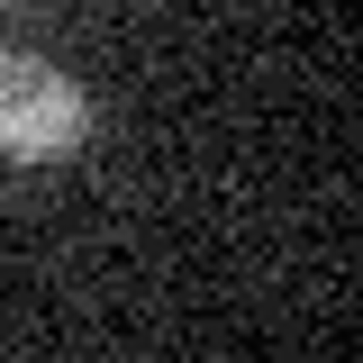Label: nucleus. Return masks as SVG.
I'll return each instance as SVG.
<instances>
[{
	"mask_svg": "<svg viewBox=\"0 0 363 363\" xmlns=\"http://www.w3.org/2000/svg\"><path fill=\"white\" fill-rule=\"evenodd\" d=\"M82 91L37 55H0V155L9 164H64L82 145Z\"/></svg>",
	"mask_w": 363,
	"mask_h": 363,
	"instance_id": "obj_1",
	"label": "nucleus"
},
{
	"mask_svg": "<svg viewBox=\"0 0 363 363\" xmlns=\"http://www.w3.org/2000/svg\"><path fill=\"white\" fill-rule=\"evenodd\" d=\"M0 9H9V0H0Z\"/></svg>",
	"mask_w": 363,
	"mask_h": 363,
	"instance_id": "obj_2",
	"label": "nucleus"
}]
</instances>
